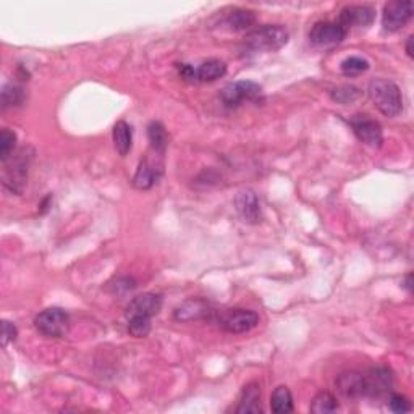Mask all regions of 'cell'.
Masks as SVG:
<instances>
[{
  "mask_svg": "<svg viewBox=\"0 0 414 414\" xmlns=\"http://www.w3.org/2000/svg\"><path fill=\"white\" fill-rule=\"evenodd\" d=\"M367 93H369L372 104L385 117H397V115L402 113L403 94L397 83L385 80V78H375V80L369 83Z\"/></svg>",
  "mask_w": 414,
  "mask_h": 414,
  "instance_id": "cell-1",
  "label": "cell"
},
{
  "mask_svg": "<svg viewBox=\"0 0 414 414\" xmlns=\"http://www.w3.org/2000/svg\"><path fill=\"white\" fill-rule=\"evenodd\" d=\"M288 31L280 25H264L254 28L245 38L246 49L251 52H275L288 43Z\"/></svg>",
  "mask_w": 414,
  "mask_h": 414,
  "instance_id": "cell-2",
  "label": "cell"
},
{
  "mask_svg": "<svg viewBox=\"0 0 414 414\" xmlns=\"http://www.w3.org/2000/svg\"><path fill=\"white\" fill-rule=\"evenodd\" d=\"M34 327L44 337L61 338L70 329V316L61 307H49L36 316Z\"/></svg>",
  "mask_w": 414,
  "mask_h": 414,
  "instance_id": "cell-3",
  "label": "cell"
},
{
  "mask_svg": "<svg viewBox=\"0 0 414 414\" xmlns=\"http://www.w3.org/2000/svg\"><path fill=\"white\" fill-rule=\"evenodd\" d=\"M262 87L254 81L243 80L230 83L220 91V99L227 107H238L245 100H254L261 96Z\"/></svg>",
  "mask_w": 414,
  "mask_h": 414,
  "instance_id": "cell-4",
  "label": "cell"
},
{
  "mask_svg": "<svg viewBox=\"0 0 414 414\" xmlns=\"http://www.w3.org/2000/svg\"><path fill=\"white\" fill-rule=\"evenodd\" d=\"M349 127L358 140L364 142L366 146L379 149L384 142V133H382V127L379 122H375L374 118L367 117V115H354L348 120Z\"/></svg>",
  "mask_w": 414,
  "mask_h": 414,
  "instance_id": "cell-5",
  "label": "cell"
},
{
  "mask_svg": "<svg viewBox=\"0 0 414 414\" xmlns=\"http://www.w3.org/2000/svg\"><path fill=\"white\" fill-rule=\"evenodd\" d=\"M259 324V316L251 309H228L219 319V325L228 334L250 332Z\"/></svg>",
  "mask_w": 414,
  "mask_h": 414,
  "instance_id": "cell-6",
  "label": "cell"
},
{
  "mask_svg": "<svg viewBox=\"0 0 414 414\" xmlns=\"http://www.w3.org/2000/svg\"><path fill=\"white\" fill-rule=\"evenodd\" d=\"M31 155L26 153V149H21L15 159L12 160V165H8L3 170V185L8 190L20 195L25 188L28 180V168H30Z\"/></svg>",
  "mask_w": 414,
  "mask_h": 414,
  "instance_id": "cell-7",
  "label": "cell"
},
{
  "mask_svg": "<svg viewBox=\"0 0 414 414\" xmlns=\"http://www.w3.org/2000/svg\"><path fill=\"white\" fill-rule=\"evenodd\" d=\"M414 12V3L409 2H390L384 7L382 13V26L389 33L400 31L406 23L411 20Z\"/></svg>",
  "mask_w": 414,
  "mask_h": 414,
  "instance_id": "cell-8",
  "label": "cell"
},
{
  "mask_svg": "<svg viewBox=\"0 0 414 414\" xmlns=\"http://www.w3.org/2000/svg\"><path fill=\"white\" fill-rule=\"evenodd\" d=\"M347 34L348 31L343 26H340L337 21H320L312 26L309 39L317 47H329V45H337L343 43Z\"/></svg>",
  "mask_w": 414,
  "mask_h": 414,
  "instance_id": "cell-9",
  "label": "cell"
},
{
  "mask_svg": "<svg viewBox=\"0 0 414 414\" xmlns=\"http://www.w3.org/2000/svg\"><path fill=\"white\" fill-rule=\"evenodd\" d=\"M235 207H237V213L245 224L257 225L262 220L259 197L250 188L238 193L235 197Z\"/></svg>",
  "mask_w": 414,
  "mask_h": 414,
  "instance_id": "cell-10",
  "label": "cell"
},
{
  "mask_svg": "<svg viewBox=\"0 0 414 414\" xmlns=\"http://www.w3.org/2000/svg\"><path fill=\"white\" fill-rule=\"evenodd\" d=\"M375 20V10L367 6H349L345 7L338 15V25L349 31L351 28H369Z\"/></svg>",
  "mask_w": 414,
  "mask_h": 414,
  "instance_id": "cell-11",
  "label": "cell"
},
{
  "mask_svg": "<svg viewBox=\"0 0 414 414\" xmlns=\"http://www.w3.org/2000/svg\"><path fill=\"white\" fill-rule=\"evenodd\" d=\"M159 157H162V155H155V159L146 157L140 164V167H138L135 173V178H133V185L138 190H151L159 182V178L162 177L164 165Z\"/></svg>",
  "mask_w": 414,
  "mask_h": 414,
  "instance_id": "cell-12",
  "label": "cell"
},
{
  "mask_svg": "<svg viewBox=\"0 0 414 414\" xmlns=\"http://www.w3.org/2000/svg\"><path fill=\"white\" fill-rule=\"evenodd\" d=\"M366 397L379 398L387 395L393 387V375L387 367H374L364 374Z\"/></svg>",
  "mask_w": 414,
  "mask_h": 414,
  "instance_id": "cell-13",
  "label": "cell"
},
{
  "mask_svg": "<svg viewBox=\"0 0 414 414\" xmlns=\"http://www.w3.org/2000/svg\"><path fill=\"white\" fill-rule=\"evenodd\" d=\"M213 314V306L209 301L202 300V298H190V300L183 301L177 309L173 311L175 320L178 322H193L207 319Z\"/></svg>",
  "mask_w": 414,
  "mask_h": 414,
  "instance_id": "cell-14",
  "label": "cell"
},
{
  "mask_svg": "<svg viewBox=\"0 0 414 414\" xmlns=\"http://www.w3.org/2000/svg\"><path fill=\"white\" fill-rule=\"evenodd\" d=\"M162 309V296L155 293H142L140 296L133 298L130 305L127 306V317L144 316L153 319Z\"/></svg>",
  "mask_w": 414,
  "mask_h": 414,
  "instance_id": "cell-15",
  "label": "cell"
},
{
  "mask_svg": "<svg viewBox=\"0 0 414 414\" xmlns=\"http://www.w3.org/2000/svg\"><path fill=\"white\" fill-rule=\"evenodd\" d=\"M337 389L345 398L356 400V398L366 397L364 374H361V372H356V371L343 372V374H340L337 379Z\"/></svg>",
  "mask_w": 414,
  "mask_h": 414,
  "instance_id": "cell-16",
  "label": "cell"
},
{
  "mask_svg": "<svg viewBox=\"0 0 414 414\" xmlns=\"http://www.w3.org/2000/svg\"><path fill=\"white\" fill-rule=\"evenodd\" d=\"M256 23V15L251 10H243V8H233L225 13L222 25L227 26L230 31H246Z\"/></svg>",
  "mask_w": 414,
  "mask_h": 414,
  "instance_id": "cell-17",
  "label": "cell"
},
{
  "mask_svg": "<svg viewBox=\"0 0 414 414\" xmlns=\"http://www.w3.org/2000/svg\"><path fill=\"white\" fill-rule=\"evenodd\" d=\"M225 73H227V65L222 61L213 58V61H207L195 68V81L213 83L222 78Z\"/></svg>",
  "mask_w": 414,
  "mask_h": 414,
  "instance_id": "cell-18",
  "label": "cell"
},
{
  "mask_svg": "<svg viewBox=\"0 0 414 414\" xmlns=\"http://www.w3.org/2000/svg\"><path fill=\"white\" fill-rule=\"evenodd\" d=\"M261 389L257 384H250L243 389L240 406L237 408V413H261Z\"/></svg>",
  "mask_w": 414,
  "mask_h": 414,
  "instance_id": "cell-19",
  "label": "cell"
},
{
  "mask_svg": "<svg viewBox=\"0 0 414 414\" xmlns=\"http://www.w3.org/2000/svg\"><path fill=\"white\" fill-rule=\"evenodd\" d=\"M113 144L117 153L125 157V155L131 151L133 146V131L131 127L127 122H117L113 127Z\"/></svg>",
  "mask_w": 414,
  "mask_h": 414,
  "instance_id": "cell-20",
  "label": "cell"
},
{
  "mask_svg": "<svg viewBox=\"0 0 414 414\" xmlns=\"http://www.w3.org/2000/svg\"><path fill=\"white\" fill-rule=\"evenodd\" d=\"M147 138H149L151 149L154 151V154L164 155L165 149H167L168 146V135L167 131H165L162 123L159 122L149 123V127H147Z\"/></svg>",
  "mask_w": 414,
  "mask_h": 414,
  "instance_id": "cell-21",
  "label": "cell"
},
{
  "mask_svg": "<svg viewBox=\"0 0 414 414\" xmlns=\"http://www.w3.org/2000/svg\"><path fill=\"white\" fill-rule=\"evenodd\" d=\"M270 408L275 414H287L293 411V397L288 387L280 385L274 390L272 397H270Z\"/></svg>",
  "mask_w": 414,
  "mask_h": 414,
  "instance_id": "cell-22",
  "label": "cell"
},
{
  "mask_svg": "<svg viewBox=\"0 0 414 414\" xmlns=\"http://www.w3.org/2000/svg\"><path fill=\"white\" fill-rule=\"evenodd\" d=\"M25 102V91L21 86L8 83L2 87V109L6 110L8 107H18Z\"/></svg>",
  "mask_w": 414,
  "mask_h": 414,
  "instance_id": "cell-23",
  "label": "cell"
},
{
  "mask_svg": "<svg viewBox=\"0 0 414 414\" xmlns=\"http://www.w3.org/2000/svg\"><path fill=\"white\" fill-rule=\"evenodd\" d=\"M337 409H338L337 398H335L330 392L317 393L316 398L312 400V404H311V413H316V414L335 413Z\"/></svg>",
  "mask_w": 414,
  "mask_h": 414,
  "instance_id": "cell-24",
  "label": "cell"
},
{
  "mask_svg": "<svg viewBox=\"0 0 414 414\" xmlns=\"http://www.w3.org/2000/svg\"><path fill=\"white\" fill-rule=\"evenodd\" d=\"M128 332L135 338H144L151 332V317L133 316L128 317Z\"/></svg>",
  "mask_w": 414,
  "mask_h": 414,
  "instance_id": "cell-25",
  "label": "cell"
},
{
  "mask_svg": "<svg viewBox=\"0 0 414 414\" xmlns=\"http://www.w3.org/2000/svg\"><path fill=\"white\" fill-rule=\"evenodd\" d=\"M330 96H332V99L335 100V102H338L342 105H348V104L356 102V100L362 96V93L360 89H358V87L347 85V86L335 87Z\"/></svg>",
  "mask_w": 414,
  "mask_h": 414,
  "instance_id": "cell-26",
  "label": "cell"
},
{
  "mask_svg": "<svg viewBox=\"0 0 414 414\" xmlns=\"http://www.w3.org/2000/svg\"><path fill=\"white\" fill-rule=\"evenodd\" d=\"M17 146V135L15 131L8 130V128H3L2 133H0V159L2 162H7L8 157L13 154Z\"/></svg>",
  "mask_w": 414,
  "mask_h": 414,
  "instance_id": "cell-27",
  "label": "cell"
},
{
  "mask_svg": "<svg viewBox=\"0 0 414 414\" xmlns=\"http://www.w3.org/2000/svg\"><path fill=\"white\" fill-rule=\"evenodd\" d=\"M369 68V62L362 57H348L342 62V72L347 76H356Z\"/></svg>",
  "mask_w": 414,
  "mask_h": 414,
  "instance_id": "cell-28",
  "label": "cell"
},
{
  "mask_svg": "<svg viewBox=\"0 0 414 414\" xmlns=\"http://www.w3.org/2000/svg\"><path fill=\"white\" fill-rule=\"evenodd\" d=\"M389 408L392 409L393 413H408L411 411V403L408 402L406 397L398 393H392L389 398Z\"/></svg>",
  "mask_w": 414,
  "mask_h": 414,
  "instance_id": "cell-29",
  "label": "cell"
},
{
  "mask_svg": "<svg viewBox=\"0 0 414 414\" xmlns=\"http://www.w3.org/2000/svg\"><path fill=\"white\" fill-rule=\"evenodd\" d=\"M136 288V282L130 277H122L117 279L115 285H112V293L117 294V296H123V294L133 292Z\"/></svg>",
  "mask_w": 414,
  "mask_h": 414,
  "instance_id": "cell-30",
  "label": "cell"
},
{
  "mask_svg": "<svg viewBox=\"0 0 414 414\" xmlns=\"http://www.w3.org/2000/svg\"><path fill=\"white\" fill-rule=\"evenodd\" d=\"M18 337V330L15 327V324H12V322L3 320L2 322V345L3 347H7L10 342H15Z\"/></svg>",
  "mask_w": 414,
  "mask_h": 414,
  "instance_id": "cell-31",
  "label": "cell"
},
{
  "mask_svg": "<svg viewBox=\"0 0 414 414\" xmlns=\"http://www.w3.org/2000/svg\"><path fill=\"white\" fill-rule=\"evenodd\" d=\"M180 76L185 78L188 81H195V68L191 65H186V63H183L180 67Z\"/></svg>",
  "mask_w": 414,
  "mask_h": 414,
  "instance_id": "cell-32",
  "label": "cell"
},
{
  "mask_svg": "<svg viewBox=\"0 0 414 414\" xmlns=\"http://www.w3.org/2000/svg\"><path fill=\"white\" fill-rule=\"evenodd\" d=\"M413 41H414L413 36H409L408 41H406V54H408L409 58H413Z\"/></svg>",
  "mask_w": 414,
  "mask_h": 414,
  "instance_id": "cell-33",
  "label": "cell"
},
{
  "mask_svg": "<svg viewBox=\"0 0 414 414\" xmlns=\"http://www.w3.org/2000/svg\"><path fill=\"white\" fill-rule=\"evenodd\" d=\"M404 288H408V292H411V274L406 277V285H404Z\"/></svg>",
  "mask_w": 414,
  "mask_h": 414,
  "instance_id": "cell-34",
  "label": "cell"
}]
</instances>
